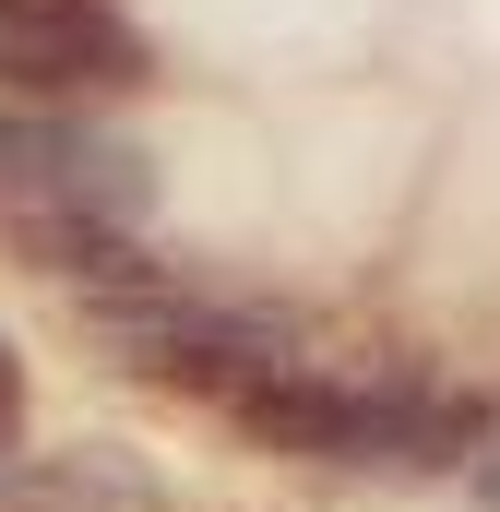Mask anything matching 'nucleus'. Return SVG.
<instances>
[{"label":"nucleus","instance_id":"1","mask_svg":"<svg viewBox=\"0 0 500 512\" xmlns=\"http://www.w3.org/2000/svg\"><path fill=\"white\" fill-rule=\"evenodd\" d=\"M239 429L262 453H310V465H370V477H429L453 453L489 441V417L465 393L429 382H346V370H286L239 405Z\"/></svg>","mask_w":500,"mask_h":512},{"label":"nucleus","instance_id":"2","mask_svg":"<svg viewBox=\"0 0 500 512\" xmlns=\"http://www.w3.org/2000/svg\"><path fill=\"white\" fill-rule=\"evenodd\" d=\"M0 203L12 227H143L155 215V155L84 108H0Z\"/></svg>","mask_w":500,"mask_h":512},{"label":"nucleus","instance_id":"3","mask_svg":"<svg viewBox=\"0 0 500 512\" xmlns=\"http://www.w3.org/2000/svg\"><path fill=\"white\" fill-rule=\"evenodd\" d=\"M108 346H120L131 370L179 382V393H215V405H250L262 382L310 370L286 310H227V298H191V286H167V298H108Z\"/></svg>","mask_w":500,"mask_h":512},{"label":"nucleus","instance_id":"4","mask_svg":"<svg viewBox=\"0 0 500 512\" xmlns=\"http://www.w3.org/2000/svg\"><path fill=\"white\" fill-rule=\"evenodd\" d=\"M0 84L12 96H131L155 84V36L120 0H0Z\"/></svg>","mask_w":500,"mask_h":512},{"label":"nucleus","instance_id":"5","mask_svg":"<svg viewBox=\"0 0 500 512\" xmlns=\"http://www.w3.org/2000/svg\"><path fill=\"white\" fill-rule=\"evenodd\" d=\"M0 512H167V477L143 441H48L0 465Z\"/></svg>","mask_w":500,"mask_h":512},{"label":"nucleus","instance_id":"6","mask_svg":"<svg viewBox=\"0 0 500 512\" xmlns=\"http://www.w3.org/2000/svg\"><path fill=\"white\" fill-rule=\"evenodd\" d=\"M24 453V370H12V346H0V465Z\"/></svg>","mask_w":500,"mask_h":512},{"label":"nucleus","instance_id":"7","mask_svg":"<svg viewBox=\"0 0 500 512\" xmlns=\"http://www.w3.org/2000/svg\"><path fill=\"white\" fill-rule=\"evenodd\" d=\"M477 501H489V512H500V441H489V465H477Z\"/></svg>","mask_w":500,"mask_h":512}]
</instances>
